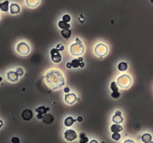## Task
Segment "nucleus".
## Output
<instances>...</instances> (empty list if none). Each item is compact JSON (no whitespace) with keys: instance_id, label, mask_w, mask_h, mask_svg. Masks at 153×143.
I'll use <instances>...</instances> for the list:
<instances>
[{"instance_id":"f257e3e1","label":"nucleus","mask_w":153,"mask_h":143,"mask_svg":"<svg viewBox=\"0 0 153 143\" xmlns=\"http://www.w3.org/2000/svg\"><path fill=\"white\" fill-rule=\"evenodd\" d=\"M46 82L53 89H57L64 85L65 81L63 75L58 70H51L45 76Z\"/></svg>"},{"instance_id":"f03ea898","label":"nucleus","mask_w":153,"mask_h":143,"mask_svg":"<svg viewBox=\"0 0 153 143\" xmlns=\"http://www.w3.org/2000/svg\"><path fill=\"white\" fill-rule=\"evenodd\" d=\"M117 83L122 89H127L132 83V79L128 75H122L117 78Z\"/></svg>"},{"instance_id":"7ed1b4c3","label":"nucleus","mask_w":153,"mask_h":143,"mask_svg":"<svg viewBox=\"0 0 153 143\" xmlns=\"http://www.w3.org/2000/svg\"><path fill=\"white\" fill-rule=\"evenodd\" d=\"M83 52L84 47L81 43H74L70 46V52L73 55H80Z\"/></svg>"},{"instance_id":"20e7f679","label":"nucleus","mask_w":153,"mask_h":143,"mask_svg":"<svg viewBox=\"0 0 153 143\" xmlns=\"http://www.w3.org/2000/svg\"><path fill=\"white\" fill-rule=\"evenodd\" d=\"M17 50L22 55H27L30 52V48H29V45L26 44L24 42H22V43H19L17 45Z\"/></svg>"},{"instance_id":"39448f33","label":"nucleus","mask_w":153,"mask_h":143,"mask_svg":"<svg viewBox=\"0 0 153 143\" xmlns=\"http://www.w3.org/2000/svg\"><path fill=\"white\" fill-rule=\"evenodd\" d=\"M95 52L98 56H105L108 52V47L104 44H98L95 48Z\"/></svg>"},{"instance_id":"423d86ee","label":"nucleus","mask_w":153,"mask_h":143,"mask_svg":"<svg viewBox=\"0 0 153 143\" xmlns=\"http://www.w3.org/2000/svg\"><path fill=\"white\" fill-rule=\"evenodd\" d=\"M51 58L54 63H60L61 61V55L59 51L57 48H53L50 51Z\"/></svg>"},{"instance_id":"0eeeda50","label":"nucleus","mask_w":153,"mask_h":143,"mask_svg":"<svg viewBox=\"0 0 153 143\" xmlns=\"http://www.w3.org/2000/svg\"><path fill=\"white\" fill-rule=\"evenodd\" d=\"M64 138L69 142H72L77 138V134L73 130H67L64 133Z\"/></svg>"},{"instance_id":"6e6552de","label":"nucleus","mask_w":153,"mask_h":143,"mask_svg":"<svg viewBox=\"0 0 153 143\" xmlns=\"http://www.w3.org/2000/svg\"><path fill=\"white\" fill-rule=\"evenodd\" d=\"M64 99H65V101H66L67 104L69 105H73L74 103L76 102V100H77V98H76V95L74 94V93H69V94H67L64 97Z\"/></svg>"},{"instance_id":"1a4fd4ad","label":"nucleus","mask_w":153,"mask_h":143,"mask_svg":"<svg viewBox=\"0 0 153 143\" xmlns=\"http://www.w3.org/2000/svg\"><path fill=\"white\" fill-rule=\"evenodd\" d=\"M22 117H23V119H24L25 121H29L33 117V112L29 109L24 110L22 113Z\"/></svg>"},{"instance_id":"9d476101","label":"nucleus","mask_w":153,"mask_h":143,"mask_svg":"<svg viewBox=\"0 0 153 143\" xmlns=\"http://www.w3.org/2000/svg\"><path fill=\"white\" fill-rule=\"evenodd\" d=\"M43 123H45L46 124H52L53 122H54V116L52 114H49V113H46L45 115L43 116V118H42Z\"/></svg>"},{"instance_id":"9b49d317","label":"nucleus","mask_w":153,"mask_h":143,"mask_svg":"<svg viewBox=\"0 0 153 143\" xmlns=\"http://www.w3.org/2000/svg\"><path fill=\"white\" fill-rule=\"evenodd\" d=\"M7 77H8V79L11 82H16V81H18V77L19 75H17V73L16 72L10 71L7 73Z\"/></svg>"},{"instance_id":"f8f14e48","label":"nucleus","mask_w":153,"mask_h":143,"mask_svg":"<svg viewBox=\"0 0 153 143\" xmlns=\"http://www.w3.org/2000/svg\"><path fill=\"white\" fill-rule=\"evenodd\" d=\"M112 121L114 123H116V124H120V123H122L123 122V118L121 116V113L120 111H117L116 113V114L113 116Z\"/></svg>"},{"instance_id":"ddd939ff","label":"nucleus","mask_w":153,"mask_h":143,"mask_svg":"<svg viewBox=\"0 0 153 143\" xmlns=\"http://www.w3.org/2000/svg\"><path fill=\"white\" fill-rule=\"evenodd\" d=\"M49 110V108L47 107L41 106V107H39L38 108L36 109L35 111H36L37 113H38V114H41L43 116V115H45L47 112H48Z\"/></svg>"},{"instance_id":"4468645a","label":"nucleus","mask_w":153,"mask_h":143,"mask_svg":"<svg viewBox=\"0 0 153 143\" xmlns=\"http://www.w3.org/2000/svg\"><path fill=\"white\" fill-rule=\"evenodd\" d=\"M10 10H11V13L12 14H16L19 13V11H20V8L17 4H12L11 5Z\"/></svg>"},{"instance_id":"2eb2a0df","label":"nucleus","mask_w":153,"mask_h":143,"mask_svg":"<svg viewBox=\"0 0 153 143\" xmlns=\"http://www.w3.org/2000/svg\"><path fill=\"white\" fill-rule=\"evenodd\" d=\"M76 121H77V120L74 119L71 116H68L67 118L64 120V124H65L67 127H71V126L73 124L74 122H76Z\"/></svg>"},{"instance_id":"dca6fc26","label":"nucleus","mask_w":153,"mask_h":143,"mask_svg":"<svg viewBox=\"0 0 153 143\" xmlns=\"http://www.w3.org/2000/svg\"><path fill=\"white\" fill-rule=\"evenodd\" d=\"M0 9L4 12L8 11V10H9V2L8 0L5 1L4 2L0 3Z\"/></svg>"},{"instance_id":"f3484780","label":"nucleus","mask_w":153,"mask_h":143,"mask_svg":"<svg viewBox=\"0 0 153 143\" xmlns=\"http://www.w3.org/2000/svg\"><path fill=\"white\" fill-rule=\"evenodd\" d=\"M83 62V58H79L78 59H73L71 62V65H72V67L75 68H78V66H80V63Z\"/></svg>"},{"instance_id":"a211bd4d","label":"nucleus","mask_w":153,"mask_h":143,"mask_svg":"<svg viewBox=\"0 0 153 143\" xmlns=\"http://www.w3.org/2000/svg\"><path fill=\"white\" fill-rule=\"evenodd\" d=\"M110 130L113 133H120L122 130V127L121 125H119L118 124H114L111 126Z\"/></svg>"},{"instance_id":"6ab92c4d","label":"nucleus","mask_w":153,"mask_h":143,"mask_svg":"<svg viewBox=\"0 0 153 143\" xmlns=\"http://www.w3.org/2000/svg\"><path fill=\"white\" fill-rule=\"evenodd\" d=\"M40 0H26V4L30 8H35L39 4Z\"/></svg>"},{"instance_id":"aec40b11","label":"nucleus","mask_w":153,"mask_h":143,"mask_svg":"<svg viewBox=\"0 0 153 143\" xmlns=\"http://www.w3.org/2000/svg\"><path fill=\"white\" fill-rule=\"evenodd\" d=\"M58 27L63 30H68L70 28V25L64 21H59L58 22Z\"/></svg>"},{"instance_id":"412c9836","label":"nucleus","mask_w":153,"mask_h":143,"mask_svg":"<svg viewBox=\"0 0 153 143\" xmlns=\"http://www.w3.org/2000/svg\"><path fill=\"white\" fill-rule=\"evenodd\" d=\"M152 139V136L149 134H145L141 136L142 141L145 143H148L149 142H151Z\"/></svg>"},{"instance_id":"4be33fe9","label":"nucleus","mask_w":153,"mask_h":143,"mask_svg":"<svg viewBox=\"0 0 153 143\" xmlns=\"http://www.w3.org/2000/svg\"><path fill=\"white\" fill-rule=\"evenodd\" d=\"M71 34H72V32H71V31L69 30V29H68V30H62V31H61V35H62V37L65 39L70 38V36H71Z\"/></svg>"},{"instance_id":"5701e85b","label":"nucleus","mask_w":153,"mask_h":143,"mask_svg":"<svg viewBox=\"0 0 153 143\" xmlns=\"http://www.w3.org/2000/svg\"><path fill=\"white\" fill-rule=\"evenodd\" d=\"M128 69V64L125 62H121L118 65V70L121 72L126 71Z\"/></svg>"},{"instance_id":"b1692460","label":"nucleus","mask_w":153,"mask_h":143,"mask_svg":"<svg viewBox=\"0 0 153 143\" xmlns=\"http://www.w3.org/2000/svg\"><path fill=\"white\" fill-rule=\"evenodd\" d=\"M88 142V138L85 136V134L81 133L80 134V141L79 143H87Z\"/></svg>"},{"instance_id":"393cba45","label":"nucleus","mask_w":153,"mask_h":143,"mask_svg":"<svg viewBox=\"0 0 153 143\" xmlns=\"http://www.w3.org/2000/svg\"><path fill=\"white\" fill-rule=\"evenodd\" d=\"M110 89L113 91V93L115 92H118V87H117V83L114 81H113L112 83H110Z\"/></svg>"},{"instance_id":"a878e982","label":"nucleus","mask_w":153,"mask_h":143,"mask_svg":"<svg viewBox=\"0 0 153 143\" xmlns=\"http://www.w3.org/2000/svg\"><path fill=\"white\" fill-rule=\"evenodd\" d=\"M112 139H114V140H115V141H118V140H120V138H121V135H120L119 133H114V134H112Z\"/></svg>"},{"instance_id":"bb28decb","label":"nucleus","mask_w":153,"mask_h":143,"mask_svg":"<svg viewBox=\"0 0 153 143\" xmlns=\"http://www.w3.org/2000/svg\"><path fill=\"white\" fill-rule=\"evenodd\" d=\"M62 19H63L62 21H64V22H65V23H68L70 21L71 17H70V16H69L68 14H66V15H64V17H63Z\"/></svg>"},{"instance_id":"cd10ccee","label":"nucleus","mask_w":153,"mask_h":143,"mask_svg":"<svg viewBox=\"0 0 153 143\" xmlns=\"http://www.w3.org/2000/svg\"><path fill=\"white\" fill-rule=\"evenodd\" d=\"M16 72L17 73V75L19 76H23L24 74V71L23 69H21V68H17V71H16Z\"/></svg>"},{"instance_id":"c85d7f7f","label":"nucleus","mask_w":153,"mask_h":143,"mask_svg":"<svg viewBox=\"0 0 153 143\" xmlns=\"http://www.w3.org/2000/svg\"><path fill=\"white\" fill-rule=\"evenodd\" d=\"M120 96V93L119 92H115V93H111V97L114 99H118L119 97Z\"/></svg>"},{"instance_id":"c756f323","label":"nucleus","mask_w":153,"mask_h":143,"mask_svg":"<svg viewBox=\"0 0 153 143\" xmlns=\"http://www.w3.org/2000/svg\"><path fill=\"white\" fill-rule=\"evenodd\" d=\"M11 141L12 143H20V140L18 137H16V136H14V137H12L11 139Z\"/></svg>"},{"instance_id":"7c9ffc66","label":"nucleus","mask_w":153,"mask_h":143,"mask_svg":"<svg viewBox=\"0 0 153 143\" xmlns=\"http://www.w3.org/2000/svg\"><path fill=\"white\" fill-rule=\"evenodd\" d=\"M56 48L58 51H64V46H63L62 44H58V46H57Z\"/></svg>"},{"instance_id":"2f4dec72","label":"nucleus","mask_w":153,"mask_h":143,"mask_svg":"<svg viewBox=\"0 0 153 143\" xmlns=\"http://www.w3.org/2000/svg\"><path fill=\"white\" fill-rule=\"evenodd\" d=\"M123 143H135L134 141H132V140H131V139H127V140H126V141H124V142Z\"/></svg>"},{"instance_id":"473e14b6","label":"nucleus","mask_w":153,"mask_h":143,"mask_svg":"<svg viewBox=\"0 0 153 143\" xmlns=\"http://www.w3.org/2000/svg\"><path fill=\"white\" fill-rule=\"evenodd\" d=\"M67 67L68 69H70V68H72V65H71V63H67Z\"/></svg>"},{"instance_id":"72a5a7b5","label":"nucleus","mask_w":153,"mask_h":143,"mask_svg":"<svg viewBox=\"0 0 153 143\" xmlns=\"http://www.w3.org/2000/svg\"><path fill=\"white\" fill-rule=\"evenodd\" d=\"M37 118L38 119H42V118H43V115H41V114H37Z\"/></svg>"},{"instance_id":"f704fd0d","label":"nucleus","mask_w":153,"mask_h":143,"mask_svg":"<svg viewBox=\"0 0 153 143\" xmlns=\"http://www.w3.org/2000/svg\"><path fill=\"white\" fill-rule=\"evenodd\" d=\"M76 120H77L78 122H82V120H83V119H82V117H81V116H78V119Z\"/></svg>"},{"instance_id":"c9c22d12","label":"nucleus","mask_w":153,"mask_h":143,"mask_svg":"<svg viewBox=\"0 0 153 143\" xmlns=\"http://www.w3.org/2000/svg\"><path fill=\"white\" fill-rule=\"evenodd\" d=\"M70 92V89L68 88V87H66L65 89H64V93H69Z\"/></svg>"},{"instance_id":"e433bc0d","label":"nucleus","mask_w":153,"mask_h":143,"mask_svg":"<svg viewBox=\"0 0 153 143\" xmlns=\"http://www.w3.org/2000/svg\"><path fill=\"white\" fill-rule=\"evenodd\" d=\"M84 66V64L83 62H81V63H80V67L83 68Z\"/></svg>"},{"instance_id":"4c0bfd02","label":"nucleus","mask_w":153,"mask_h":143,"mask_svg":"<svg viewBox=\"0 0 153 143\" xmlns=\"http://www.w3.org/2000/svg\"><path fill=\"white\" fill-rule=\"evenodd\" d=\"M76 42L77 43H81V41H80V40L78 38H76Z\"/></svg>"},{"instance_id":"58836bf2","label":"nucleus","mask_w":153,"mask_h":143,"mask_svg":"<svg viewBox=\"0 0 153 143\" xmlns=\"http://www.w3.org/2000/svg\"><path fill=\"white\" fill-rule=\"evenodd\" d=\"M2 126H3V122H2V121H1V120H0V128H2Z\"/></svg>"},{"instance_id":"ea45409f","label":"nucleus","mask_w":153,"mask_h":143,"mask_svg":"<svg viewBox=\"0 0 153 143\" xmlns=\"http://www.w3.org/2000/svg\"><path fill=\"white\" fill-rule=\"evenodd\" d=\"M90 143H98V142L96 140H92V141L90 142Z\"/></svg>"},{"instance_id":"a19ab883","label":"nucleus","mask_w":153,"mask_h":143,"mask_svg":"<svg viewBox=\"0 0 153 143\" xmlns=\"http://www.w3.org/2000/svg\"><path fill=\"white\" fill-rule=\"evenodd\" d=\"M2 77H1V76H0V83H1V82H2Z\"/></svg>"},{"instance_id":"79ce46f5","label":"nucleus","mask_w":153,"mask_h":143,"mask_svg":"<svg viewBox=\"0 0 153 143\" xmlns=\"http://www.w3.org/2000/svg\"><path fill=\"white\" fill-rule=\"evenodd\" d=\"M148 143H153V142L151 141V142H148Z\"/></svg>"},{"instance_id":"37998d69","label":"nucleus","mask_w":153,"mask_h":143,"mask_svg":"<svg viewBox=\"0 0 153 143\" xmlns=\"http://www.w3.org/2000/svg\"><path fill=\"white\" fill-rule=\"evenodd\" d=\"M152 2H153V0H152Z\"/></svg>"}]
</instances>
